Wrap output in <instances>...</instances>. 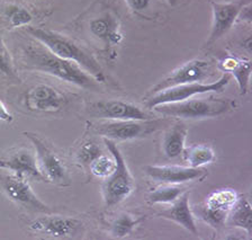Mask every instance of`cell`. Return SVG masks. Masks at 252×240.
Here are the masks:
<instances>
[{
    "label": "cell",
    "instance_id": "16",
    "mask_svg": "<svg viewBox=\"0 0 252 240\" xmlns=\"http://www.w3.org/2000/svg\"><path fill=\"white\" fill-rule=\"evenodd\" d=\"M88 30L97 41L107 48L118 45L123 40L120 19L113 11H102L99 16L93 17L88 23Z\"/></svg>",
    "mask_w": 252,
    "mask_h": 240
},
{
    "label": "cell",
    "instance_id": "17",
    "mask_svg": "<svg viewBox=\"0 0 252 240\" xmlns=\"http://www.w3.org/2000/svg\"><path fill=\"white\" fill-rule=\"evenodd\" d=\"M0 167L16 175L32 177L37 180H45L38 167L37 158L30 149L22 148L0 159Z\"/></svg>",
    "mask_w": 252,
    "mask_h": 240
},
{
    "label": "cell",
    "instance_id": "23",
    "mask_svg": "<svg viewBox=\"0 0 252 240\" xmlns=\"http://www.w3.org/2000/svg\"><path fill=\"white\" fill-rule=\"evenodd\" d=\"M140 218H134V215L129 213L118 214L113 222L110 223V235L114 238H125L129 236L135 229V227L141 222Z\"/></svg>",
    "mask_w": 252,
    "mask_h": 240
},
{
    "label": "cell",
    "instance_id": "27",
    "mask_svg": "<svg viewBox=\"0 0 252 240\" xmlns=\"http://www.w3.org/2000/svg\"><path fill=\"white\" fill-rule=\"evenodd\" d=\"M6 17L11 27H23L31 24L33 16L27 9L23 7L10 5L6 8Z\"/></svg>",
    "mask_w": 252,
    "mask_h": 240
},
{
    "label": "cell",
    "instance_id": "3",
    "mask_svg": "<svg viewBox=\"0 0 252 240\" xmlns=\"http://www.w3.org/2000/svg\"><path fill=\"white\" fill-rule=\"evenodd\" d=\"M155 111L163 116L183 120H202L220 116L233 108V102L219 98H188L183 102L156 106Z\"/></svg>",
    "mask_w": 252,
    "mask_h": 240
},
{
    "label": "cell",
    "instance_id": "15",
    "mask_svg": "<svg viewBox=\"0 0 252 240\" xmlns=\"http://www.w3.org/2000/svg\"><path fill=\"white\" fill-rule=\"evenodd\" d=\"M145 172L156 182L176 185L202 180L207 176L206 169L203 167L194 168L189 166H147Z\"/></svg>",
    "mask_w": 252,
    "mask_h": 240
},
{
    "label": "cell",
    "instance_id": "28",
    "mask_svg": "<svg viewBox=\"0 0 252 240\" xmlns=\"http://www.w3.org/2000/svg\"><path fill=\"white\" fill-rule=\"evenodd\" d=\"M102 153L101 149L94 142H87L81 145V148L78 151V159L81 161L82 164L89 165L93 160H94L97 157H99Z\"/></svg>",
    "mask_w": 252,
    "mask_h": 240
},
{
    "label": "cell",
    "instance_id": "13",
    "mask_svg": "<svg viewBox=\"0 0 252 240\" xmlns=\"http://www.w3.org/2000/svg\"><path fill=\"white\" fill-rule=\"evenodd\" d=\"M81 226L80 221L69 216L47 215L35 219L30 224V230L47 238L68 239L76 237L80 232Z\"/></svg>",
    "mask_w": 252,
    "mask_h": 240
},
{
    "label": "cell",
    "instance_id": "9",
    "mask_svg": "<svg viewBox=\"0 0 252 240\" xmlns=\"http://www.w3.org/2000/svg\"><path fill=\"white\" fill-rule=\"evenodd\" d=\"M213 73H214V67L210 61L194 59L175 69L162 80L158 82L151 89V95L175 86L191 84V82H204L207 78L212 77Z\"/></svg>",
    "mask_w": 252,
    "mask_h": 240
},
{
    "label": "cell",
    "instance_id": "20",
    "mask_svg": "<svg viewBox=\"0 0 252 240\" xmlns=\"http://www.w3.org/2000/svg\"><path fill=\"white\" fill-rule=\"evenodd\" d=\"M188 130L183 122L173 124L165 131L162 140V150L167 158H177L183 155Z\"/></svg>",
    "mask_w": 252,
    "mask_h": 240
},
{
    "label": "cell",
    "instance_id": "29",
    "mask_svg": "<svg viewBox=\"0 0 252 240\" xmlns=\"http://www.w3.org/2000/svg\"><path fill=\"white\" fill-rule=\"evenodd\" d=\"M124 1L137 16L148 17V13L155 5L156 0H124Z\"/></svg>",
    "mask_w": 252,
    "mask_h": 240
},
{
    "label": "cell",
    "instance_id": "14",
    "mask_svg": "<svg viewBox=\"0 0 252 240\" xmlns=\"http://www.w3.org/2000/svg\"><path fill=\"white\" fill-rule=\"evenodd\" d=\"M238 199L236 192L228 188L212 193L200 210V216L211 227L219 229L226 223L227 215Z\"/></svg>",
    "mask_w": 252,
    "mask_h": 240
},
{
    "label": "cell",
    "instance_id": "4",
    "mask_svg": "<svg viewBox=\"0 0 252 240\" xmlns=\"http://www.w3.org/2000/svg\"><path fill=\"white\" fill-rule=\"evenodd\" d=\"M104 143L107 147L110 156L116 161L115 171L112 175L106 177L102 183V199L105 206L109 208L127 199L135 188V183L115 141L104 137Z\"/></svg>",
    "mask_w": 252,
    "mask_h": 240
},
{
    "label": "cell",
    "instance_id": "10",
    "mask_svg": "<svg viewBox=\"0 0 252 240\" xmlns=\"http://www.w3.org/2000/svg\"><path fill=\"white\" fill-rule=\"evenodd\" d=\"M92 116L99 120H151L152 116L140 106L125 101L108 100L94 102L88 106Z\"/></svg>",
    "mask_w": 252,
    "mask_h": 240
},
{
    "label": "cell",
    "instance_id": "19",
    "mask_svg": "<svg viewBox=\"0 0 252 240\" xmlns=\"http://www.w3.org/2000/svg\"><path fill=\"white\" fill-rule=\"evenodd\" d=\"M220 68L233 77L239 86L240 95H247L249 93L251 77V61L246 59L228 56L220 61Z\"/></svg>",
    "mask_w": 252,
    "mask_h": 240
},
{
    "label": "cell",
    "instance_id": "7",
    "mask_svg": "<svg viewBox=\"0 0 252 240\" xmlns=\"http://www.w3.org/2000/svg\"><path fill=\"white\" fill-rule=\"evenodd\" d=\"M0 187L5 192L7 198L17 203L18 206L25 207L26 210L35 212V213L51 214L52 210L46 204L38 199L35 194L27 177L16 175L10 172L8 175L0 176Z\"/></svg>",
    "mask_w": 252,
    "mask_h": 240
},
{
    "label": "cell",
    "instance_id": "22",
    "mask_svg": "<svg viewBox=\"0 0 252 240\" xmlns=\"http://www.w3.org/2000/svg\"><path fill=\"white\" fill-rule=\"evenodd\" d=\"M184 158L189 167H203L205 165L212 164L215 160V152L208 145H194L188 149H184Z\"/></svg>",
    "mask_w": 252,
    "mask_h": 240
},
{
    "label": "cell",
    "instance_id": "8",
    "mask_svg": "<svg viewBox=\"0 0 252 240\" xmlns=\"http://www.w3.org/2000/svg\"><path fill=\"white\" fill-rule=\"evenodd\" d=\"M24 135L26 136V137H29L34 145L38 167L41 169L45 180L60 185V186L69 185L70 179L64 164L60 159V157L46 143V141L33 132H24Z\"/></svg>",
    "mask_w": 252,
    "mask_h": 240
},
{
    "label": "cell",
    "instance_id": "2",
    "mask_svg": "<svg viewBox=\"0 0 252 240\" xmlns=\"http://www.w3.org/2000/svg\"><path fill=\"white\" fill-rule=\"evenodd\" d=\"M27 32L52 53L57 54L58 57L64 59V60L72 61L79 67H81L86 72L93 76L98 82L106 81L104 70H102L99 62L97 61V59L94 57V54L84 46L79 45L78 43L71 40L70 37L53 32L51 30L36 29V27H30Z\"/></svg>",
    "mask_w": 252,
    "mask_h": 240
},
{
    "label": "cell",
    "instance_id": "24",
    "mask_svg": "<svg viewBox=\"0 0 252 240\" xmlns=\"http://www.w3.org/2000/svg\"><path fill=\"white\" fill-rule=\"evenodd\" d=\"M186 191L179 185L165 184L158 187L149 194V202L151 204H171Z\"/></svg>",
    "mask_w": 252,
    "mask_h": 240
},
{
    "label": "cell",
    "instance_id": "12",
    "mask_svg": "<svg viewBox=\"0 0 252 240\" xmlns=\"http://www.w3.org/2000/svg\"><path fill=\"white\" fill-rule=\"evenodd\" d=\"M250 0H238L232 2H212V29L206 46H212L223 37L238 21L239 14Z\"/></svg>",
    "mask_w": 252,
    "mask_h": 240
},
{
    "label": "cell",
    "instance_id": "26",
    "mask_svg": "<svg viewBox=\"0 0 252 240\" xmlns=\"http://www.w3.org/2000/svg\"><path fill=\"white\" fill-rule=\"evenodd\" d=\"M16 67L10 56L9 50L0 37V77L7 79L17 80L19 79L18 74L16 73Z\"/></svg>",
    "mask_w": 252,
    "mask_h": 240
},
{
    "label": "cell",
    "instance_id": "1",
    "mask_svg": "<svg viewBox=\"0 0 252 240\" xmlns=\"http://www.w3.org/2000/svg\"><path fill=\"white\" fill-rule=\"evenodd\" d=\"M19 60L27 70L46 73L80 88L97 89L99 84L81 67L72 61L58 57L37 41L29 42L23 46Z\"/></svg>",
    "mask_w": 252,
    "mask_h": 240
},
{
    "label": "cell",
    "instance_id": "5",
    "mask_svg": "<svg viewBox=\"0 0 252 240\" xmlns=\"http://www.w3.org/2000/svg\"><path fill=\"white\" fill-rule=\"evenodd\" d=\"M161 120H102L94 125V131L105 139L112 141H128L142 139L159 130Z\"/></svg>",
    "mask_w": 252,
    "mask_h": 240
},
{
    "label": "cell",
    "instance_id": "18",
    "mask_svg": "<svg viewBox=\"0 0 252 240\" xmlns=\"http://www.w3.org/2000/svg\"><path fill=\"white\" fill-rule=\"evenodd\" d=\"M172 206L161 212V215L164 219L171 220V221L178 223L179 226L185 228L187 231L191 232L192 235H198L194 214L189 206V193L185 191L175 202L171 203Z\"/></svg>",
    "mask_w": 252,
    "mask_h": 240
},
{
    "label": "cell",
    "instance_id": "11",
    "mask_svg": "<svg viewBox=\"0 0 252 240\" xmlns=\"http://www.w3.org/2000/svg\"><path fill=\"white\" fill-rule=\"evenodd\" d=\"M24 102L31 112L58 113L62 111L68 100L64 94L53 86L37 84L27 90Z\"/></svg>",
    "mask_w": 252,
    "mask_h": 240
},
{
    "label": "cell",
    "instance_id": "25",
    "mask_svg": "<svg viewBox=\"0 0 252 240\" xmlns=\"http://www.w3.org/2000/svg\"><path fill=\"white\" fill-rule=\"evenodd\" d=\"M89 168L92 174L98 178H106L109 175L113 174V171L116 168V161L113 157H108L101 153L99 157L93 160L89 164Z\"/></svg>",
    "mask_w": 252,
    "mask_h": 240
},
{
    "label": "cell",
    "instance_id": "30",
    "mask_svg": "<svg viewBox=\"0 0 252 240\" xmlns=\"http://www.w3.org/2000/svg\"><path fill=\"white\" fill-rule=\"evenodd\" d=\"M0 121L6 122V123H10L13 121V114L9 112L1 100H0Z\"/></svg>",
    "mask_w": 252,
    "mask_h": 240
},
{
    "label": "cell",
    "instance_id": "31",
    "mask_svg": "<svg viewBox=\"0 0 252 240\" xmlns=\"http://www.w3.org/2000/svg\"><path fill=\"white\" fill-rule=\"evenodd\" d=\"M167 1H168L169 5H171V6H176L177 3H178L179 0H167Z\"/></svg>",
    "mask_w": 252,
    "mask_h": 240
},
{
    "label": "cell",
    "instance_id": "21",
    "mask_svg": "<svg viewBox=\"0 0 252 240\" xmlns=\"http://www.w3.org/2000/svg\"><path fill=\"white\" fill-rule=\"evenodd\" d=\"M226 222L231 226L240 228L251 237L252 234V208L250 201L246 198H239L227 215Z\"/></svg>",
    "mask_w": 252,
    "mask_h": 240
},
{
    "label": "cell",
    "instance_id": "6",
    "mask_svg": "<svg viewBox=\"0 0 252 240\" xmlns=\"http://www.w3.org/2000/svg\"><path fill=\"white\" fill-rule=\"evenodd\" d=\"M231 78L232 77L227 72H224L220 79L213 82H191V84L175 86V87L164 89L162 92L150 96L147 106L149 108H153L158 105L183 102L197 95H203V94L222 92L230 84Z\"/></svg>",
    "mask_w": 252,
    "mask_h": 240
}]
</instances>
